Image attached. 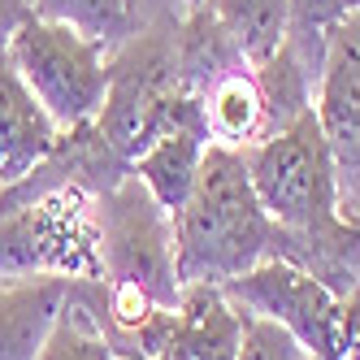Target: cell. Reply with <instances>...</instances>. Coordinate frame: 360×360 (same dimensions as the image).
<instances>
[{
	"label": "cell",
	"mask_w": 360,
	"mask_h": 360,
	"mask_svg": "<svg viewBox=\"0 0 360 360\" xmlns=\"http://www.w3.org/2000/svg\"><path fill=\"white\" fill-rule=\"evenodd\" d=\"M347 13L343 0H287V44L300 57V65L321 79V61H326V39L339 27V18Z\"/></svg>",
	"instance_id": "obj_17"
},
{
	"label": "cell",
	"mask_w": 360,
	"mask_h": 360,
	"mask_svg": "<svg viewBox=\"0 0 360 360\" xmlns=\"http://www.w3.org/2000/svg\"><path fill=\"white\" fill-rule=\"evenodd\" d=\"M31 9L35 18L74 27L109 53L139 31V5H131V0H31Z\"/></svg>",
	"instance_id": "obj_16"
},
{
	"label": "cell",
	"mask_w": 360,
	"mask_h": 360,
	"mask_svg": "<svg viewBox=\"0 0 360 360\" xmlns=\"http://www.w3.org/2000/svg\"><path fill=\"white\" fill-rule=\"evenodd\" d=\"M131 5H139V0H131Z\"/></svg>",
	"instance_id": "obj_23"
},
{
	"label": "cell",
	"mask_w": 360,
	"mask_h": 360,
	"mask_svg": "<svg viewBox=\"0 0 360 360\" xmlns=\"http://www.w3.org/2000/svg\"><path fill=\"white\" fill-rule=\"evenodd\" d=\"M313 113L330 148L339 213L360 217V13H343L326 39Z\"/></svg>",
	"instance_id": "obj_8"
},
{
	"label": "cell",
	"mask_w": 360,
	"mask_h": 360,
	"mask_svg": "<svg viewBox=\"0 0 360 360\" xmlns=\"http://www.w3.org/2000/svg\"><path fill=\"white\" fill-rule=\"evenodd\" d=\"M100 278L113 287H139L165 308H178L183 278L174 256V217L131 169L109 191L91 195Z\"/></svg>",
	"instance_id": "obj_3"
},
{
	"label": "cell",
	"mask_w": 360,
	"mask_h": 360,
	"mask_svg": "<svg viewBox=\"0 0 360 360\" xmlns=\"http://www.w3.org/2000/svg\"><path fill=\"white\" fill-rule=\"evenodd\" d=\"M239 352V308L221 287L191 282L178 295L169 343L157 360H235Z\"/></svg>",
	"instance_id": "obj_12"
},
{
	"label": "cell",
	"mask_w": 360,
	"mask_h": 360,
	"mask_svg": "<svg viewBox=\"0 0 360 360\" xmlns=\"http://www.w3.org/2000/svg\"><path fill=\"white\" fill-rule=\"evenodd\" d=\"M35 360H117L105 326H100V313H96V278L70 282V295L57 313V326Z\"/></svg>",
	"instance_id": "obj_14"
},
{
	"label": "cell",
	"mask_w": 360,
	"mask_h": 360,
	"mask_svg": "<svg viewBox=\"0 0 360 360\" xmlns=\"http://www.w3.org/2000/svg\"><path fill=\"white\" fill-rule=\"evenodd\" d=\"M356 221H360V217H356Z\"/></svg>",
	"instance_id": "obj_25"
},
{
	"label": "cell",
	"mask_w": 360,
	"mask_h": 360,
	"mask_svg": "<svg viewBox=\"0 0 360 360\" xmlns=\"http://www.w3.org/2000/svg\"><path fill=\"white\" fill-rule=\"evenodd\" d=\"M70 282L74 278H61V274L0 278V360L39 356L70 295Z\"/></svg>",
	"instance_id": "obj_11"
},
{
	"label": "cell",
	"mask_w": 360,
	"mask_h": 360,
	"mask_svg": "<svg viewBox=\"0 0 360 360\" xmlns=\"http://www.w3.org/2000/svg\"><path fill=\"white\" fill-rule=\"evenodd\" d=\"M243 157L256 200L278 230H317L343 217L330 148L313 109L300 113L291 126H282L278 135L243 148Z\"/></svg>",
	"instance_id": "obj_4"
},
{
	"label": "cell",
	"mask_w": 360,
	"mask_h": 360,
	"mask_svg": "<svg viewBox=\"0 0 360 360\" xmlns=\"http://www.w3.org/2000/svg\"><path fill=\"white\" fill-rule=\"evenodd\" d=\"M213 139H209V122H204V100L187 91L174 105L165 131L131 161V169L143 178V187L161 200V209L169 217L183 209V200L191 195L200 161H204V148Z\"/></svg>",
	"instance_id": "obj_9"
},
{
	"label": "cell",
	"mask_w": 360,
	"mask_h": 360,
	"mask_svg": "<svg viewBox=\"0 0 360 360\" xmlns=\"http://www.w3.org/2000/svg\"><path fill=\"white\" fill-rule=\"evenodd\" d=\"M31 13H35L31 0H0V53H9L13 35L22 31V22H27Z\"/></svg>",
	"instance_id": "obj_20"
},
{
	"label": "cell",
	"mask_w": 360,
	"mask_h": 360,
	"mask_svg": "<svg viewBox=\"0 0 360 360\" xmlns=\"http://www.w3.org/2000/svg\"><path fill=\"white\" fill-rule=\"evenodd\" d=\"M235 360H313L291 330H282L269 317H256L239 308V352Z\"/></svg>",
	"instance_id": "obj_18"
},
{
	"label": "cell",
	"mask_w": 360,
	"mask_h": 360,
	"mask_svg": "<svg viewBox=\"0 0 360 360\" xmlns=\"http://www.w3.org/2000/svg\"><path fill=\"white\" fill-rule=\"evenodd\" d=\"M100 278L96 213L79 187H53L35 200L0 204V278Z\"/></svg>",
	"instance_id": "obj_5"
},
{
	"label": "cell",
	"mask_w": 360,
	"mask_h": 360,
	"mask_svg": "<svg viewBox=\"0 0 360 360\" xmlns=\"http://www.w3.org/2000/svg\"><path fill=\"white\" fill-rule=\"evenodd\" d=\"M187 96L178 74V9L139 27L122 48L109 53V91L96 131L122 161L139 152L165 131L174 105ZM195 96V91H191Z\"/></svg>",
	"instance_id": "obj_2"
},
{
	"label": "cell",
	"mask_w": 360,
	"mask_h": 360,
	"mask_svg": "<svg viewBox=\"0 0 360 360\" xmlns=\"http://www.w3.org/2000/svg\"><path fill=\"white\" fill-rule=\"evenodd\" d=\"M226 300L243 308V313L269 317L282 330H291L300 347L313 360H339V317H343V300L334 295L326 282L313 274H304L278 256H265L256 269L243 278L226 282Z\"/></svg>",
	"instance_id": "obj_7"
},
{
	"label": "cell",
	"mask_w": 360,
	"mask_h": 360,
	"mask_svg": "<svg viewBox=\"0 0 360 360\" xmlns=\"http://www.w3.org/2000/svg\"><path fill=\"white\" fill-rule=\"evenodd\" d=\"M269 235L274 221L256 200L248 157L239 148L209 143L191 195L174 213V256L183 287H226L243 278L269 256Z\"/></svg>",
	"instance_id": "obj_1"
},
{
	"label": "cell",
	"mask_w": 360,
	"mask_h": 360,
	"mask_svg": "<svg viewBox=\"0 0 360 360\" xmlns=\"http://www.w3.org/2000/svg\"><path fill=\"white\" fill-rule=\"evenodd\" d=\"M195 5H204V0H178V9H195Z\"/></svg>",
	"instance_id": "obj_21"
},
{
	"label": "cell",
	"mask_w": 360,
	"mask_h": 360,
	"mask_svg": "<svg viewBox=\"0 0 360 360\" xmlns=\"http://www.w3.org/2000/svg\"><path fill=\"white\" fill-rule=\"evenodd\" d=\"M343 5H347V13H352V9H356V13H360V0H343Z\"/></svg>",
	"instance_id": "obj_22"
},
{
	"label": "cell",
	"mask_w": 360,
	"mask_h": 360,
	"mask_svg": "<svg viewBox=\"0 0 360 360\" xmlns=\"http://www.w3.org/2000/svg\"><path fill=\"white\" fill-rule=\"evenodd\" d=\"M61 143V126L48 117L13 57L0 53V187L27 178Z\"/></svg>",
	"instance_id": "obj_10"
},
{
	"label": "cell",
	"mask_w": 360,
	"mask_h": 360,
	"mask_svg": "<svg viewBox=\"0 0 360 360\" xmlns=\"http://www.w3.org/2000/svg\"><path fill=\"white\" fill-rule=\"evenodd\" d=\"M9 57L48 117L61 126V135L100 117L109 91V48L74 27L31 13L9 44Z\"/></svg>",
	"instance_id": "obj_6"
},
{
	"label": "cell",
	"mask_w": 360,
	"mask_h": 360,
	"mask_svg": "<svg viewBox=\"0 0 360 360\" xmlns=\"http://www.w3.org/2000/svg\"><path fill=\"white\" fill-rule=\"evenodd\" d=\"M248 65L269 61L287 39V0H204Z\"/></svg>",
	"instance_id": "obj_15"
},
{
	"label": "cell",
	"mask_w": 360,
	"mask_h": 360,
	"mask_svg": "<svg viewBox=\"0 0 360 360\" xmlns=\"http://www.w3.org/2000/svg\"><path fill=\"white\" fill-rule=\"evenodd\" d=\"M204 100V122H209V139L221 148H252L265 135V96L256 83V70H230L200 96Z\"/></svg>",
	"instance_id": "obj_13"
},
{
	"label": "cell",
	"mask_w": 360,
	"mask_h": 360,
	"mask_svg": "<svg viewBox=\"0 0 360 360\" xmlns=\"http://www.w3.org/2000/svg\"><path fill=\"white\" fill-rule=\"evenodd\" d=\"M117 360H122V356H117Z\"/></svg>",
	"instance_id": "obj_24"
},
{
	"label": "cell",
	"mask_w": 360,
	"mask_h": 360,
	"mask_svg": "<svg viewBox=\"0 0 360 360\" xmlns=\"http://www.w3.org/2000/svg\"><path fill=\"white\" fill-rule=\"evenodd\" d=\"M339 360H360V287L343 295V317H339Z\"/></svg>",
	"instance_id": "obj_19"
}]
</instances>
